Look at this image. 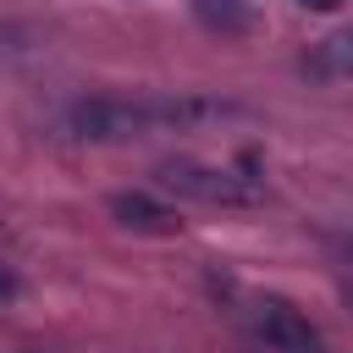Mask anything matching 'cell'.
I'll list each match as a JSON object with an SVG mask.
<instances>
[{
	"label": "cell",
	"instance_id": "1",
	"mask_svg": "<svg viewBox=\"0 0 353 353\" xmlns=\"http://www.w3.org/2000/svg\"><path fill=\"white\" fill-rule=\"evenodd\" d=\"M226 116H243V105L204 99V94H88L50 116V138L55 143H127V138L182 132V127H204Z\"/></svg>",
	"mask_w": 353,
	"mask_h": 353
},
{
	"label": "cell",
	"instance_id": "2",
	"mask_svg": "<svg viewBox=\"0 0 353 353\" xmlns=\"http://www.w3.org/2000/svg\"><path fill=\"white\" fill-rule=\"evenodd\" d=\"M154 176H160V188H165V193L193 199V204H210V210H254V204H265V176L237 171V165L165 160Z\"/></svg>",
	"mask_w": 353,
	"mask_h": 353
},
{
	"label": "cell",
	"instance_id": "3",
	"mask_svg": "<svg viewBox=\"0 0 353 353\" xmlns=\"http://www.w3.org/2000/svg\"><path fill=\"white\" fill-rule=\"evenodd\" d=\"M243 331L254 347L265 353H320V331L309 325V314H298L287 298H254L243 309Z\"/></svg>",
	"mask_w": 353,
	"mask_h": 353
},
{
	"label": "cell",
	"instance_id": "4",
	"mask_svg": "<svg viewBox=\"0 0 353 353\" xmlns=\"http://www.w3.org/2000/svg\"><path fill=\"white\" fill-rule=\"evenodd\" d=\"M303 77H309V83H347V77H353V22L309 44Z\"/></svg>",
	"mask_w": 353,
	"mask_h": 353
},
{
	"label": "cell",
	"instance_id": "5",
	"mask_svg": "<svg viewBox=\"0 0 353 353\" xmlns=\"http://www.w3.org/2000/svg\"><path fill=\"white\" fill-rule=\"evenodd\" d=\"M110 215H116V226H127V232H154V237L176 232V210H165V204L149 199V193H110Z\"/></svg>",
	"mask_w": 353,
	"mask_h": 353
},
{
	"label": "cell",
	"instance_id": "6",
	"mask_svg": "<svg viewBox=\"0 0 353 353\" xmlns=\"http://www.w3.org/2000/svg\"><path fill=\"white\" fill-rule=\"evenodd\" d=\"M193 17L204 28H215V33H248L259 22V11L248 0H193Z\"/></svg>",
	"mask_w": 353,
	"mask_h": 353
},
{
	"label": "cell",
	"instance_id": "7",
	"mask_svg": "<svg viewBox=\"0 0 353 353\" xmlns=\"http://www.w3.org/2000/svg\"><path fill=\"white\" fill-rule=\"evenodd\" d=\"M11 298H17V276L0 265V303H11Z\"/></svg>",
	"mask_w": 353,
	"mask_h": 353
},
{
	"label": "cell",
	"instance_id": "8",
	"mask_svg": "<svg viewBox=\"0 0 353 353\" xmlns=\"http://www.w3.org/2000/svg\"><path fill=\"white\" fill-rule=\"evenodd\" d=\"M298 6H309V11H342V0H298Z\"/></svg>",
	"mask_w": 353,
	"mask_h": 353
},
{
	"label": "cell",
	"instance_id": "9",
	"mask_svg": "<svg viewBox=\"0 0 353 353\" xmlns=\"http://www.w3.org/2000/svg\"><path fill=\"white\" fill-rule=\"evenodd\" d=\"M342 298H347V303H353V276H347V287H342Z\"/></svg>",
	"mask_w": 353,
	"mask_h": 353
},
{
	"label": "cell",
	"instance_id": "10",
	"mask_svg": "<svg viewBox=\"0 0 353 353\" xmlns=\"http://www.w3.org/2000/svg\"><path fill=\"white\" fill-rule=\"evenodd\" d=\"M347 259H353V243H347Z\"/></svg>",
	"mask_w": 353,
	"mask_h": 353
}]
</instances>
